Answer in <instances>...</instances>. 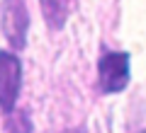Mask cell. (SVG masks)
Returning <instances> with one entry per match:
<instances>
[{
  "instance_id": "cell-2",
  "label": "cell",
  "mask_w": 146,
  "mask_h": 133,
  "mask_svg": "<svg viewBox=\"0 0 146 133\" xmlns=\"http://www.w3.org/2000/svg\"><path fill=\"white\" fill-rule=\"evenodd\" d=\"M102 92H122L129 85V53L107 51L98 63Z\"/></svg>"
},
{
  "instance_id": "cell-1",
  "label": "cell",
  "mask_w": 146,
  "mask_h": 133,
  "mask_svg": "<svg viewBox=\"0 0 146 133\" xmlns=\"http://www.w3.org/2000/svg\"><path fill=\"white\" fill-rule=\"evenodd\" d=\"M0 27H3V34L12 46L25 48L27 29H29V12L25 7V0H3Z\"/></svg>"
},
{
  "instance_id": "cell-3",
  "label": "cell",
  "mask_w": 146,
  "mask_h": 133,
  "mask_svg": "<svg viewBox=\"0 0 146 133\" xmlns=\"http://www.w3.org/2000/svg\"><path fill=\"white\" fill-rule=\"evenodd\" d=\"M20 82H22V66L15 53L0 51V109L12 111L20 94Z\"/></svg>"
},
{
  "instance_id": "cell-4",
  "label": "cell",
  "mask_w": 146,
  "mask_h": 133,
  "mask_svg": "<svg viewBox=\"0 0 146 133\" xmlns=\"http://www.w3.org/2000/svg\"><path fill=\"white\" fill-rule=\"evenodd\" d=\"M44 20L51 29H61L68 20V0H39Z\"/></svg>"
}]
</instances>
